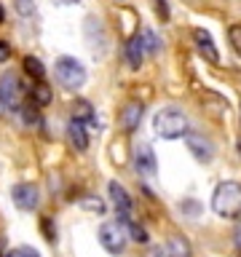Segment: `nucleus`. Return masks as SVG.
<instances>
[{"instance_id":"nucleus-1","label":"nucleus","mask_w":241,"mask_h":257,"mask_svg":"<svg viewBox=\"0 0 241 257\" xmlns=\"http://www.w3.org/2000/svg\"><path fill=\"white\" fill-rule=\"evenodd\" d=\"M212 209L217 217L225 220H236L241 214V182L236 180H225L214 188L212 193Z\"/></svg>"},{"instance_id":"nucleus-2","label":"nucleus","mask_w":241,"mask_h":257,"mask_svg":"<svg viewBox=\"0 0 241 257\" xmlns=\"http://www.w3.org/2000/svg\"><path fill=\"white\" fill-rule=\"evenodd\" d=\"M153 132H156L161 140H180V137H188L190 120L182 110L164 107V110L156 112V118H153Z\"/></svg>"},{"instance_id":"nucleus-3","label":"nucleus","mask_w":241,"mask_h":257,"mask_svg":"<svg viewBox=\"0 0 241 257\" xmlns=\"http://www.w3.org/2000/svg\"><path fill=\"white\" fill-rule=\"evenodd\" d=\"M54 72L64 88H80L86 83V67L78 59H72V56H59L54 64Z\"/></svg>"},{"instance_id":"nucleus-4","label":"nucleus","mask_w":241,"mask_h":257,"mask_svg":"<svg viewBox=\"0 0 241 257\" xmlns=\"http://www.w3.org/2000/svg\"><path fill=\"white\" fill-rule=\"evenodd\" d=\"M126 241H129V230L124 228V222H120V220L99 225V244L107 249L110 254H124Z\"/></svg>"},{"instance_id":"nucleus-5","label":"nucleus","mask_w":241,"mask_h":257,"mask_svg":"<svg viewBox=\"0 0 241 257\" xmlns=\"http://www.w3.org/2000/svg\"><path fill=\"white\" fill-rule=\"evenodd\" d=\"M134 169H137V174H142V177H153L158 172L156 153H153V148L148 142H140L134 148Z\"/></svg>"},{"instance_id":"nucleus-6","label":"nucleus","mask_w":241,"mask_h":257,"mask_svg":"<svg viewBox=\"0 0 241 257\" xmlns=\"http://www.w3.org/2000/svg\"><path fill=\"white\" fill-rule=\"evenodd\" d=\"M0 96H3V102H6V107H11V110H19L22 107V83H19V78L11 75V72H6L3 78H0Z\"/></svg>"},{"instance_id":"nucleus-7","label":"nucleus","mask_w":241,"mask_h":257,"mask_svg":"<svg viewBox=\"0 0 241 257\" xmlns=\"http://www.w3.org/2000/svg\"><path fill=\"white\" fill-rule=\"evenodd\" d=\"M107 193H110V201H112V206H115V212H118V220L126 222L129 217H132V198H129L126 188H124L120 182L112 180V182L107 185Z\"/></svg>"},{"instance_id":"nucleus-8","label":"nucleus","mask_w":241,"mask_h":257,"mask_svg":"<svg viewBox=\"0 0 241 257\" xmlns=\"http://www.w3.org/2000/svg\"><path fill=\"white\" fill-rule=\"evenodd\" d=\"M11 198H14L16 209H22V212H32V209L38 206V201H40L35 185H16V188L11 190Z\"/></svg>"},{"instance_id":"nucleus-9","label":"nucleus","mask_w":241,"mask_h":257,"mask_svg":"<svg viewBox=\"0 0 241 257\" xmlns=\"http://www.w3.org/2000/svg\"><path fill=\"white\" fill-rule=\"evenodd\" d=\"M188 150H190V156L201 161V164H209V161L214 158V145L206 140V137H201V134H190L188 137Z\"/></svg>"},{"instance_id":"nucleus-10","label":"nucleus","mask_w":241,"mask_h":257,"mask_svg":"<svg viewBox=\"0 0 241 257\" xmlns=\"http://www.w3.org/2000/svg\"><path fill=\"white\" fill-rule=\"evenodd\" d=\"M193 40H196V48L201 54H204V59L206 62H212V64H217L220 62V54H217V46H214V40H212V35H209L206 30H193Z\"/></svg>"},{"instance_id":"nucleus-11","label":"nucleus","mask_w":241,"mask_h":257,"mask_svg":"<svg viewBox=\"0 0 241 257\" xmlns=\"http://www.w3.org/2000/svg\"><path fill=\"white\" fill-rule=\"evenodd\" d=\"M142 112H145L142 102H126L124 107H120V126H124V132H134V128L140 126Z\"/></svg>"},{"instance_id":"nucleus-12","label":"nucleus","mask_w":241,"mask_h":257,"mask_svg":"<svg viewBox=\"0 0 241 257\" xmlns=\"http://www.w3.org/2000/svg\"><path fill=\"white\" fill-rule=\"evenodd\" d=\"M158 252H161V257H190V244L182 236H172Z\"/></svg>"},{"instance_id":"nucleus-13","label":"nucleus","mask_w":241,"mask_h":257,"mask_svg":"<svg viewBox=\"0 0 241 257\" xmlns=\"http://www.w3.org/2000/svg\"><path fill=\"white\" fill-rule=\"evenodd\" d=\"M67 142H70V148L78 150V153H83V150L88 148V137H86L83 123H78V120H70V126H67Z\"/></svg>"},{"instance_id":"nucleus-14","label":"nucleus","mask_w":241,"mask_h":257,"mask_svg":"<svg viewBox=\"0 0 241 257\" xmlns=\"http://www.w3.org/2000/svg\"><path fill=\"white\" fill-rule=\"evenodd\" d=\"M142 56H145V46H142V35L137 32V35L129 38L126 43V59H129V67L137 70L142 64Z\"/></svg>"},{"instance_id":"nucleus-15","label":"nucleus","mask_w":241,"mask_h":257,"mask_svg":"<svg viewBox=\"0 0 241 257\" xmlns=\"http://www.w3.org/2000/svg\"><path fill=\"white\" fill-rule=\"evenodd\" d=\"M70 110H72V120H78V123H91L94 120V107L88 99H75Z\"/></svg>"},{"instance_id":"nucleus-16","label":"nucleus","mask_w":241,"mask_h":257,"mask_svg":"<svg viewBox=\"0 0 241 257\" xmlns=\"http://www.w3.org/2000/svg\"><path fill=\"white\" fill-rule=\"evenodd\" d=\"M30 102L35 104V107H46V104L51 102V88H48L43 80H38V83L30 88Z\"/></svg>"},{"instance_id":"nucleus-17","label":"nucleus","mask_w":241,"mask_h":257,"mask_svg":"<svg viewBox=\"0 0 241 257\" xmlns=\"http://www.w3.org/2000/svg\"><path fill=\"white\" fill-rule=\"evenodd\" d=\"M24 70H27V75H32L35 80H43V75H46V67L38 56H24Z\"/></svg>"},{"instance_id":"nucleus-18","label":"nucleus","mask_w":241,"mask_h":257,"mask_svg":"<svg viewBox=\"0 0 241 257\" xmlns=\"http://www.w3.org/2000/svg\"><path fill=\"white\" fill-rule=\"evenodd\" d=\"M16 115H19V120L24 126H40L43 120H40V115H38V110L32 107V104H27V107H19L16 110Z\"/></svg>"},{"instance_id":"nucleus-19","label":"nucleus","mask_w":241,"mask_h":257,"mask_svg":"<svg viewBox=\"0 0 241 257\" xmlns=\"http://www.w3.org/2000/svg\"><path fill=\"white\" fill-rule=\"evenodd\" d=\"M80 206H83L86 212H96V214L107 212V209H104V201L96 198V196H83V198H80Z\"/></svg>"},{"instance_id":"nucleus-20","label":"nucleus","mask_w":241,"mask_h":257,"mask_svg":"<svg viewBox=\"0 0 241 257\" xmlns=\"http://www.w3.org/2000/svg\"><path fill=\"white\" fill-rule=\"evenodd\" d=\"M140 35H142L145 51H148V54H158V35H156V32H153V30H142Z\"/></svg>"},{"instance_id":"nucleus-21","label":"nucleus","mask_w":241,"mask_h":257,"mask_svg":"<svg viewBox=\"0 0 241 257\" xmlns=\"http://www.w3.org/2000/svg\"><path fill=\"white\" fill-rule=\"evenodd\" d=\"M14 8L19 16H24V19L35 16V0H14Z\"/></svg>"},{"instance_id":"nucleus-22","label":"nucleus","mask_w":241,"mask_h":257,"mask_svg":"<svg viewBox=\"0 0 241 257\" xmlns=\"http://www.w3.org/2000/svg\"><path fill=\"white\" fill-rule=\"evenodd\" d=\"M129 236H132L137 244H145V241H148V230H145L142 225H137V222H129Z\"/></svg>"},{"instance_id":"nucleus-23","label":"nucleus","mask_w":241,"mask_h":257,"mask_svg":"<svg viewBox=\"0 0 241 257\" xmlns=\"http://www.w3.org/2000/svg\"><path fill=\"white\" fill-rule=\"evenodd\" d=\"M228 38H230L233 51H236V54L241 56V24H233V27L228 30Z\"/></svg>"},{"instance_id":"nucleus-24","label":"nucleus","mask_w":241,"mask_h":257,"mask_svg":"<svg viewBox=\"0 0 241 257\" xmlns=\"http://www.w3.org/2000/svg\"><path fill=\"white\" fill-rule=\"evenodd\" d=\"M40 230H43V236H46V241H56V225L48 220V217H43V220H40Z\"/></svg>"},{"instance_id":"nucleus-25","label":"nucleus","mask_w":241,"mask_h":257,"mask_svg":"<svg viewBox=\"0 0 241 257\" xmlns=\"http://www.w3.org/2000/svg\"><path fill=\"white\" fill-rule=\"evenodd\" d=\"M180 209H185V214L196 217V214H198V209H201V204H198V201H182Z\"/></svg>"},{"instance_id":"nucleus-26","label":"nucleus","mask_w":241,"mask_h":257,"mask_svg":"<svg viewBox=\"0 0 241 257\" xmlns=\"http://www.w3.org/2000/svg\"><path fill=\"white\" fill-rule=\"evenodd\" d=\"M156 3V14L161 16V22H166L169 19V6H166V0H153Z\"/></svg>"},{"instance_id":"nucleus-27","label":"nucleus","mask_w":241,"mask_h":257,"mask_svg":"<svg viewBox=\"0 0 241 257\" xmlns=\"http://www.w3.org/2000/svg\"><path fill=\"white\" fill-rule=\"evenodd\" d=\"M8 59H11V46L6 40H0V62H8Z\"/></svg>"},{"instance_id":"nucleus-28","label":"nucleus","mask_w":241,"mask_h":257,"mask_svg":"<svg viewBox=\"0 0 241 257\" xmlns=\"http://www.w3.org/2000/svg\"><path fill=\"white\" fill-rule=\"evenodd\" d=\"M19 252H22V257H40L32 246H19Z\"/></svg>"},{"instance_id":"nucleus-29","label":"nucleus","mask_w":241,"mask_h":257,"mask_svg":"<svg viewBox=\"0 0 241 257\" xmlns=\"http://www.w3.org/2000/svg\"><path fill=\"white\" fill-rule=\"evenodd\" d=\"M56 6H75V3H80V0H54Z\"/></svg>"},{"instance_id":"nucleus-30","label":"nucleus","mask_w":241,"mask_h":257,"mask_svg":"<svg viewBox=\"0 0 241 257\" xmlns=\"http://www.w3.org/2000/svg\"><path fill=\"white\" fill-rule=\"evenodd\" d=\"M3 257H22V252H19V249H8Z\"/></svg>"},{"instance_id":"nucleus-31","label":"nucleus","mask_w":241,"mask_h":257,"mask_svg":"<svg viewBox=\"0 0 241 257\" xmlns=\"http://www.w3.org/2000/svg\"><path fill=\"white\" fill-rule=\"evenodd\" d=\"M3 110H6V102H3V96H0V115H3Z\"/></svg>"},{"instance_id":"nucleus-32","label":"nucleus","mask_w":241,"mask_h":257,"mask_svg":"<svg viewBox=\"0 0 241 257\" xmlns=\"http://www.w3.org/2000/svg\"><path fill=\"white\" fill-rule=\"evenodd\" d=\"M3 19H6V11H3V6H0V24H3Z\"/></svg>"},{"instance_id":"nucleus-33","label":"nucleus","mask_w":241,"mask_h":257,"mask_svg":"<svg viewBox=\"0 0 241 257\" xmlns=\"http://www.w3.org/2000/svg\"><path fill=\"white\" fill-rule=\"evenodd\" d=\"M145 257H161V252L156 249V252H150V254H145Z\"/></svg>"},{"instance_id":"nucleus-34","label":"nucleus","mask_w":241,"mask_h":257,"mask_svg":"<svg viewBox=\"0 0 241 257\" xmlns=\"http://www.w3.org/2000/svg\"><path fill=\"white\" fill-rule=\"evenodd\" d=\"M238 156H241V137H238Z\"/></svg>"}]
</instances>
